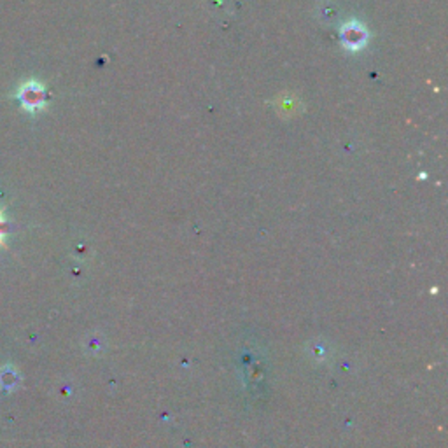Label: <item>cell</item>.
Returning a JSON list of instances; mask_svg holds the SVG:
<instances>
[{"mask_svg":"<svg viewBox=\"0 0 448 448\" xmlns=\"http://www.w3.org/2000/svg\"><path fill=\"white\" fill-rule=\"evenodd\" d=\"M18 98L27 111L37 112L39 109L44 107V88L35 81H28L21 86Z\"/></svg>","mask_w":448,"mask_h":448,"instance_id":"6da1fadb","label":"cell"},{"mask_svg":"<svg viewBox=\"0 0 448 448\" xmlns=\"http://www.w3.org/2000/svg\"><path fill=\"white\" fill-rule=\"evenodd\" d=\"M4 237H6V231H4V218L0 214V244L4 242Z\"/></svg>","mask_w":448,"mask_h":448,"instance_id":"3957f363","label":"cell"},{"mask_svg":"<svg viewBox=\"0 0 448 448\" xmlns=\"http://www.w3.org/2000/svg\"><path fill=\"white\" fill-rule=\"evenodd\" d=\"M340 35L345 46L352 51L362 49L366 46V42H368V32H366V28L362 25L355 23V21L343 25Z\"/></svg>","mask_w":448,"mask_h":448,"instance_id":"7a4b0ae2","label":"cell"}]
</instances>
